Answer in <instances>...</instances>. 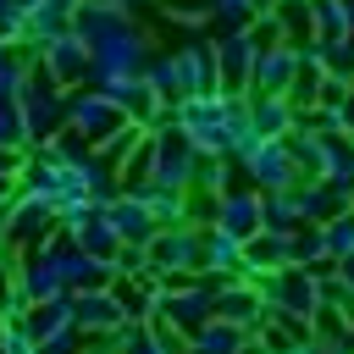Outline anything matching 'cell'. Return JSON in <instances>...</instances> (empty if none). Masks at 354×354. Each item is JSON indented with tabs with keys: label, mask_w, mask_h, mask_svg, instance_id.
Returning <instances> with one entry per match:
<instances>
[{
	"label": "cell",
	"mask_w": 354,
	"mask_h": 354,
	"mask_svg": "<svg viewBox=\"0 0 354 354\" xmlns=\"http://www.w3.org/2000/svg\"><path fill=\"white\" fill-rule=\"evenodd\" d=\"M249 39H254L260 50H266V44H288V39H282V22H277V11H260V17L249 22Z\"/></svg>",
	"instance_id": "cell-30"
},
{
	"label": "cell",
	"mask_w": 354,
	"mask_h": 354,
	"mask_svg": "<svg viewBox=\"0 0 354 354\" xmlns=\"http://www.w3.org/2000/svg\"><path fill=\"white\" fill-rule=\"evenodd\" d=\"M210 288H216V299H210V315L254 337V332H260V321H266L260 282H254V277H221V282H210Z\"/></svg>",
	"instance_id": "cell-7"
},
{
	"label": "cell",
	"mask_w": 354,
	"mask_h": 354,
	"mask_svg": "<svg viewBox=\"0 0 354 354\" xmlns=\"http://www.w3.org/2000/svg\"><path fill=\"white\" fill-rule=\"evenodd\" d=\"M66 238H72L88 260H105V266H111V260H116V249H122V238H116V227L105 221V210H94V216H83L77 227H66Z\"/></svg>",
	"instance_id": "cell-19"
},
{
	"label": "cell",
	"mask_w": 354,
	"mask_h": 354,
	"mask_svg": "<svg viewBox=\"0 0 354 354\" xmlns=\"http://www.w3.org/2000/svg\"><path fill=\"white\" fill-rule=\"evenodd\" d=\"M199 277H210V282H221V277H243V243L227 238L221 227H205V271H199Z\"/></svg>",
	"instance_id": "cell-20"
},
{
	"label": "cell",
	"mask_w": 354,
	"mask_h": 354,
	"mask_svg": "<svg viewBox=\"0 0 354 354\" xmlns=\"http://www.w3.org/2000/svg\"><path fill=\"white\" fill-rule=\"evenodd\" d=\"M177 72H183V100L188 94H216V39L194 33L188 44H177Z\"/></svg>",
	"instance_id": "cell-16"
},
{
	"label": "cell",
	"mask_w": 354,
	"mask_h": 354,
	"mask_svg": "<svg viewBox=\"0 0 354 354\" xmlns=\"http://www.w3.org/2000/svg\"><path fill=\"white\" fill-rule=\"evenodd\" d=\"M238 177H249L254 194L293 188V183H299V166H293V155H288V138H260V144L238 160Z\"/></svg>",
	"instance_id": "cell-8"
},
{
	"label": "cell",
	"mask_w": 354,
	"mask_h": 354,
	"mask_svg": "<svg viewBox=\"0 0 354 354\" xmlns=\"http://www.w3.org/2000/svg\"><path fill=\"white\" fill-rule=\"evenodd\" d=\"M138 199L149 205L155 227H183V221H188V194H183V188H155V183H144Z\"/></svg>",
	"instance_id": "cell-21"
},
{
	"label": "cell",
	"mask_w": 354,
	"mask_h": 354,
	"mask_svg": "<svg viewBox=\"0 0 354 354\" xmlns=\"http://www.w3.org/2000/svg\"><path fill=\"white\" fill-rule=\"evenodd\" d=\"M210 299H216L210 277H171V282H155V315H149V321L177 326V332L188 337V332H199V326L210 321Z\"/></svg>",
	"instance_id": "cell-3"
},
{
	"label": "cell",
	"mask_w": 354,
	"mask_h": 354,
	"mask_svg": "<svg viewBox=\"0 0 354 354\" xmlns=\"http://www.w3.org/2000/svg\"><path fill=\"white\" fill-rule=\"evenodd\" d=\"M122 122H127V116H122V105H116L105 88H88V83H83V88L66 94V133L83 138L88 149H100Z\"/></svg>",
	"instance_id": "cell-5"
},
{
	"label": "cell",
	"mask_w": 354,
	"mask_h": 354,
	"mask_svg": "<svg viewBox=\"0 0 354 354\" xmlns=\"http://www.w3.org/2000/svg\"><path fill=\"white\" fill-rule=\"evenodd\" d=\"M144 83L166 100V105H177L183 100V72H177V50H155L149 55V66H144Z\"/></svg>",
	"instance_id": "cell-23"
},
{
	"label": "cell",
	"mask_w": 354,
	"mask_h": 354,
	"mask_svg": "<svg viewBox=\"0 0 354 354\" xmlns=\"http://www.w3.org/2000/svg\"><path fill=\"white\" fill-rule=\"evenodd\" d=\"M171 22H188V28H205L210 22V0H160Z\"/></svg>",
	"instance_id": "cell-28"
},
{
	"label": "cell",
	"mask_w": 354,
	"mask_h": 354,
	"mask_svg": "<svg viewBox=\"0 0 354 354\" xmlns=\"http://www.w3.org/2000/svg\"><path fill=\"white\" fill-rule=\"evenodd\" d=\"M55 232H61V216H55V205H50L44 194H28V188H17V194H11V205H6V249L28 254V249H44Z\"/></svg>",
	"instance_id": "cell-4"
},
{
	"label": "cell",
	"mask_w": 354,
	"mask_h": 354,
	"mask_svg": "<svg viewBox=\"0 0 354 354\" xmlns=\"http://www.w3.org/2000/svg\"><path fill=\"white\" fill-rule=\"evenodd\" d=\"M94 88H105L116 105H122V116L127 122H144V127H155L160 116H166V100L144 83V77H105V83H94Z\"/></svg>",
	"instance_id": "cell-14"
},
{
	"label": "cell",
	"mask_w": 354,
	"mask_h": 354,
	"mask_svg": "<svg viewBox=\"0 0 354 354\" xmlns=\"http://www.w3.org/2000/svg\"><path fill=\"white\" fill-rule=\"evenodd\" d=\"M0 144H6V149H28V133H22V111H17V100H0Z\"/></svg>",
	"instance_id": "cell-27"
},
{
	"label": "cell",
	"mask_w": 354,
	"mask_h": 354,
	"mask_svg": "<svg viewBox=\"0 0 354 354\" xmlns=\"http://www.w3.org/2000/svg\"><path fill=\"white\" fill-rule=\"evenodd\" d=\"M88 6H100V11H133V0H88Z\"/></svg>",
	"instance_id": "cell-34"
},
{
	"label": "cell",
	"mask_w": 354,
	"mask_h": 354,
	"mask_svg": "<svg viewBox=\"0 0 354 354\" xmlns=\"http://www.w3.org/2000/svg\"><path fill=\"white\" fill-rule=\"evenodd\" d=\"M33 0H0V11H28Z\"/></svg>",
	"instance_id": "cell-36"
},
{
	"label": "cell",
	"mask_w": 354,
	"mask_h": 354,
	"mask_svg": "<svg viewBox=\"0 0 354 354\" xmlns=\"http://www.w3.org/2000/svg\"><path fill=\"white\" fill-rule=\"evenodd\" d=\"M249 100V127L260 138H288L293 133V105L288 94H243Z\"/></svg>",
	"instance_id": "cell-18"
},
{
	"label": "cell",
	"mask_w": 354,
	"mask_h": 354,
	"mask_svg": "<svg viewBox=\"0 0 354 354\" xmlns=\"http://www.w3.org/2000/svg\"><path fill=\"white\" fill-rule=\"evenodd\" d=\"M210 227H221L227 238H254L260 232V194L249 188V183H232L227 194H216V221Z\"/></svg>",
	"instance_id": "cell-11"
},
{
	"label": "cell",
	"mask_w": 354,
	"mask_h": 354,
	"mask_svg": "<svg viewBox=\"0 0 354 354\" xmlns=\"http://www.w3.org/2000/svg\"><path fill=\"white\" fill-rule=\"evenodd\" d=\"M149 282H171V277H199L205 271V227L183 221V227H160L149 243Z\"/></svg>",
	"instance_id": "cell-2"
},
{
	"label": "cell",
	"mask_w": 354,
	"mask_h": 354,
	"mask_svg": "<svg viewBox=\"0 0 354 354\" xmlns=\"http://www.w3.org/2000/svg\"><path fill=\"white\" fill-rule=\"evenodd\" d=\"M83 348H88V337H83L77 326H61V332L39 337V354H83Z\"/></svg>",
	"instance_id": "cell-29"
},
{
	"label": "cell",
	"mask_w": 354,
	"mask_h": 354,
	"mask_svg": "<svg viewBox=\"0 0 354 354\" xmlns=\"http://www.w3.org/2000/svg\"><path fill=\"white\" fill-rule=\"evenodd\" d=\"M337 277H343V288L354 293V254H348V260H337Z\"/></svg>",
	"instance_id": "cell-33"
},
{
	"label": "cell",
	"mask_w": 354,
	"mask_h": 354,
	"mask_svg": "<svg viewBox=\"0 0 354 354\" xmlns=\"http://www.w3.org/2000/svg\"><path fill=\"white\" fill-rule=\"evenodd\" d=\"M337 116H343V133H348V138H354V88H348V94H343V105H337Z\"/></svg>",
	"instance_id": "cell-32"
},
{
	"label": "cell",
	"mask_w": 354,
	"mask_h": 354,
	"mask_svg": "<svg viewBox=\"0 0 354 354\" xmlns=\"http://www.w3.org/2000/svg\"><path fill=\"white\" fill-rule=\"evenodd\" d=\"M0 326H6V321H0Z\"/></svg>",
	"instance_id": "cell-38"
},
{
	"label": "cell",
	"mask_w": 354,
	"mask_h": 354,
	"mask_svg": "<svg viewBox=\"0 0 354 354\" xmlns=\"http://www.w3.org/2000/svg\"><path fill=\"white\" fill-rule=\"evenodd\" d=\"M277 0H210V28L216 33H238V28H249L260 11H271Z\"/></svg>",
	"instance_id": "cell-24"
},
{
	"label": "cell",
	"mask_w": 354,
	"mask_h": 354,
	"mask_svg": "<svg viewBox=\"0 0 354 354\" xmlns=\"http://www.w3.org/2000/svg\"><path fill=\"white\" fill-rule=\"evenodd\" d=\"M28 72H33V50H22V44L0 50V100H17L28 88Z\"/></svg>",
	"instance_id": "cell-25"
},
{
	"label": "cell",
	"mask_w": 354,
	"mask_h": 354,
	"mask_svg": "<svg viewBox=\"0 0 354 354\" xmlns=\"http://www.w3.org/2000/svg\"><path fill=\"white\" fill-rule=\"evenodd\" d=\"M282 266H293V232L260 227L254 238H243V277H266V271H282Z\"/></svg>",
	"instance_id": "cell-17"
},
{
	"label": "cell",
	"mask_w": 354,
	"mask_h": 354,
	"mask_svg": "<svg viewBox=\"0 0 354 354\" xmlns=\"http://www.w3.org/2000/svg\"><path fill=\"white\" fill-rule=\"evenodd\" d=\"M299 77V50L293 44H266L254 55V72H249V94H288Z\"/></svg>",
	"instance_id": "cell-13"
},
{
	"label": "cell",
	"mask_w": 354,
	"mask_h": 354,
	"mask_svg": "<svg viewBox=\"0 0 354 354\" xmlns=\"http://www.w3.org/2000/svg\"><path fill=\"white\" fill-rule=\"evenodd\" d=\"M0 348H6V354H39V343L28 337L22 321H6V326H0Z\"/></svg>",
	"instance_id": "cell-31"
},
{
	"label": "cell",
	"mask_w": 354,
	"mask_h": 354,
	"mask_svg": "<svg viewBox=\"0 0 354 354\" xmlns=\"http://www.w3.org/2000/svg\"><path fill=\"white\" fill-rule=\"evenodd\" d=\"M22 326H28V337H33V343H39V337H50V332H61V326H72V293L44 299V304H28Z\"/></svg>",
	"instance_id": "cell-22"
},
{
	"label": "cell",
	"mask_w": 354,
	"mask_h": 354,
	"mask_svg": "<svg viewBox=\"0 0 354 354\" xmlns=\"http://www.w3.org/2000/svg\"><path fill=\"white\" fill-rule=\"evenodd\" d=\"M337 11H343V22H348V39H354V0H337Z\"/></svg>",
	"instance_id": "cell-35"
},
{
	"label": "cell",
	"mask_w": 354,
	"mask_h": 354,
	"mask_svg": "<svg viewBox=\"0 0 354 354\" xmlns=\"http://www.w3.org/2000/svg\"><path fill=\"white\" fill-rule=\"evenodd\" d=\"M321 238H326L332 260H348L354 254V210H337L332 221H321Z\"/></svg>",
	"instance_id": "cell-26"
},
{
	"label": "cell",
	"mask_w": 354,
	"mask_h": 354,
	"mask_svg": "<svg viewBox=\"0 0 354 354\" xmlns=\"http://www.w3.org/2000/svg\"><path fill=\"white\" fill-rule=\"evenodd\" d=\"M39 66H44L61 88H83V83H88V44L66 28V33H55V39L39 44Z\"/></svg>",
	"instance_id": "cell-10"
},
{
	"label": "cell",
	"mask_w": 354,
	"mask_h": 354,
	"mask_svg": "<svg viewBox=\"0 0 354 354\" xmlns=\"http://www.w3.org/2000/svg\"><path fill=\"white\" fill-rule=\"evenodd\" d=\"M0 354H6V348H0Z\"/></svg>",
	"instance_id": "cell-37"
},
{
	"label": "cell",
	"mask_w": 354,
	"mask_h": 354,
	"mask_svg": "<svg viewBox=\"0 0 354 354\" xmlns=\"http://www.w3.org/2000/svg\"><path fill=\"white\" fill-rule=\"evenodd\" d=\"M105 221L116 227V238H122V243H138V249L160 232V227H155V216H149V205H144L138 194H127V188H116V194L105 199Z\"/></svg>",
	"instance_id": "cell-15"
},
{
	"label": "cell",
	"mask_w": 354,
	"mask_h": 354,
	"mask_svg": "<svg viewBox=\"0 0 354 354\" xmlns=\"http://www.w3.org/2000/svg\"><path fill=\"white\" fill-rule=\"evenodd\" d=\"M149 144H155V188H183V194H188L199 149L183 138V127L171 122V111H166V116L149 127Z\"/></svg>",
	"instance_id": "cell-6"
},
{
	"label": "cell",
	"mask_w": 354,
	"mask_h": 354,
	"mask_svg": "<svg viewBox=\"0 0 354 354\" xmlns=\"http://www.w3.org/2000/svg\"><path fill=\"white\" fill-rule=\"evenodd\" d=\"M66 94L33 55V72H28V88L17 94V111H22V133H28V149L33 144H50L55 133H66Z\"/></svg>",
	"instance_id": "cell-1"
},
{
	"label": "cell",
	"mask_w": 354,
	"mask_h": 354,
	"mask_svg": "<svg viewBox=\"0 0 354 354\" xmlns=\"http://www.w3.org/2000/svg\"><path fill=\"white\" fill-rule=\"evenodd\" d=\"M72 326H77L83 337H100V332L127 326V315H122V304H116L111 288H77V293H72Z\"/></svg>",
	"instance_id": "cell-12"
},
{
	"label": "cell",
	"mask_w": 354,
	"mask_h": 354,
	"mask_svg": "<svg viewBox=\"0 0 354 354\" xmlns=\"http://www.w3.org/2000/svg\"><path fill=\"white\" fill-rule=\"evenodd\" d=\"M254 55H260V44L249 39V28H238V33H216V88H221V94H249Z\"/></svg>",
	"instance_id": "cell-9"
}]
</instances>
